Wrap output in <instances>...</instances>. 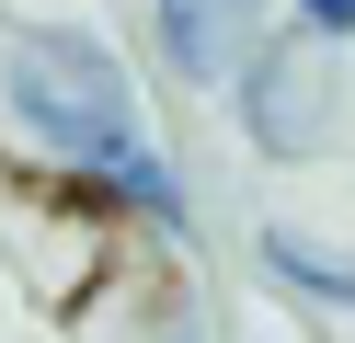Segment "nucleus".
Here are the masks:
<instances>
[{
	"label": "nucleus",
	"mask_w": 355,
	"mask_h": 343,
	"mask_svg": "<svg viewBox=\"0 0 355 343\" xmlns=\"http://www.w3.org/2000/svg\"><path fill=\"white\" fill-rule=\"evenodd\" d=\"M0 103H12V126H24L46 160L103 172L115 195H138V206L172 218V172L138 137V91H126V69L103 58L92 35H24L12 58H0Z\"/></svg>",
	"instance_id": "nucleus-1"
},
{
	"label": "nucleus",
	"mask_w": 355,
	"mask_h": 343,
	"mask_svg": "<svg viewBox=\"0 0 355 343\" xmlns=\"http://www.w3.org/2000/svg\"><path fill=\"white\" fill-rule=\"evenodd\" d=\"M252 12L263 0H161V58L184 80H230L252 58Z\"/></svg>",
	"instance_id": "nucleus-2"
},
{
	"label": "nucleus",
	"mask_w": 355,
	"mask_h": 343,
	"mask_svg": "<svg viewBox=\"0 0 355 343\" xmlns=\"http://www.w3.org/2000/svg\"><path fill=\"white\" fill-rule=\"evenodd\" d=\"M309 114H321V80L298 69V46H275V58L252 69V137H263V149H298Z\"/></svg>",
	"instance_id": "nucleus-3"
},
{
	"label": "nucleus",
	"mask_w": 355,
	"mask_h": 343,
	"mask_svg": "<svg viewBox=\"0 0 355 343\" xmlns=\"http://www.w3.org/2000/svg\"><path fill=\"white\" fill-rule=\"evenodd\" d=\"M263 263H275V274H298V286H332V297H355V263H332V252H309L298 229H275V240H263Z\"/></svg>",
	"instance_id": "nucleus-4"
},
{
	"label": "nucleus",
	"mask_w": 355,
	"mask_h": 343,
	"mask_svg": "<svg viewBox=\"0 0 355 343\" xmlns=\"http://www.w3.org/2000/svg\"><path fill=\"white\" fill-rule=\"evenodd\" d=\"M309 23H321V35H355V0H298Z\"/></svg>",
	"instance_id": "nucleus-5"
}]
</instances>
